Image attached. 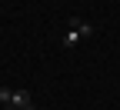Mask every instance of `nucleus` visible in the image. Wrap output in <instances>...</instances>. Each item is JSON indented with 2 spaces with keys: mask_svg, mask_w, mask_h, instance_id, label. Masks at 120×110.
I'll use <instances>...</instances> for the list:
<instances>
[{
  "mask_svg": "<svg viewBox=\"0 0 120 110\" xmlns=\"http://www.w3.org/2000/svg\"><path fill=\"white\" fill-rule=\"evenodd\" d=\"M94 34H97L94 23H87V20H80V17H70V30L64 34V47H67V50H73L83 37H94Z\"/></svg>",
  "mask_w": 120,
  "mask_h": 110,
  "instance_id": "nucleus-1",
  "label": "nucleus"
},
{
  "mask_svg": "<svg viewBox=\"0 0 120 110\" xmlns=\"http://www.w3.org/2000/svg\"><path fill=\"white\" fill-rule=\"evenodd\" d=\"M0 100H4L7 107H27V110H34V100H30L27 90H7V87H0Z\"/></svg>",
  "mask_w": 120,
  "mask_h": 110,
  "instance_id": "nucleus-2",
  "label": "nucleus"
},
{
  "mask_svg": "<svg viewBox=\"0 0 120 110\" xmlns=\"http://www.w3.org/2000/svg\"><path fill=\"white\" fill-rule=\"evenodd\" d=\"M7 110H27V107H7Z\"/></svg>",
  "mask_w": 120,
  "mask_h": 110,
  "instance_id": "nucleus-3",
  "label": "nucleus"
}]
</instances>
